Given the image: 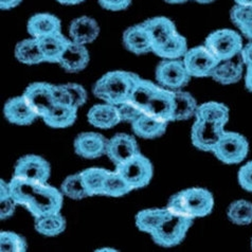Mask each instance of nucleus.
<instances>
[{"instance_id":"obj_53","label":"nucleus","mask_w":252,"mask_h":252,"mask_svg":"<svg viewBox=\"0 0 252 252\" xmlns=\"http://www.w3.org/2000/svg\"><path fill=\"white\" fill-rule=\"evenodd\" d=\"M96 251H116V249H113V248H102V249H97Z\"/></svg>"},{"instance_id":"obj_12","label":"nucleus","mask_w":252,"mask_h":252,"mask_svg":"<svg viewBox=\"0 0 252 252\" xmlns=\"http://www.w3.org/2000/svg\"><path fill=\"white\" fill-rule=\"evenodd\" d=\"M140 153L135 137L120 132L107 140L106 155L114 164L119 165Z\"/></svg>"},{"instance_id":"obj_35","label":"nucleus","mask_w":252,"mask_h":252,"mask_svg":"<svg viewBox=\"0 0 252 252\" xmlns=\"http://www.w3.org/2000/svg\"><path fill=\"white\" fill-rule=\"evenodd\" d=\"M61 191L66 197L73 200H82L89 197L81 172L66 177L62 184Z\"/></svg>"},{"instance_id":"obj_18","label":"nucleus","mask_w":252,"mask_h":252,"mask_svg":"<svg viewBox=\"0 0 252 252\" xmlns=\"http://www.w3.org/2000/svg\"><path fill=\"white\" fill-rule=\"evenodd\" d=\"M100 26L96 20L89 16L74 18L69 26V36L74 43L81 45L92 44L99 37Z\"/></svg>"},{"instance_id":"obj_4","label":"nucleus","mask_w":252,"mask_h":252,"mask_svg":"<svg viewBox=\"0 0 252 252\" xmlns=\"http://www.w3.org/2000/svg\"><path fill=\"white\" fill-rule=\"evenodd\" d=\"M170 211V210H169ZM193 219L177 213H169L166 220L151 234L153 241L164 248L177 246L185 240L193 225Z\"/></svg>"},{"instance_id":"obj_21","label":"nucleus","mask_w":252,"mask_h":252,"mask_svg":"<svg viewBox=\"0 0 252 252\" xmlns=\"http://www.w3.org/2000/svg\"><path fill=\"white\" fill-rule=\"evenodd\" d=\"M148 30L153 41V50L166 43L178 31L173 20L164 16H157L146 19L142 23Z\"/></svg>"},{"instance_id":"obj_1","label":"nucleus","mask_w":252,"mask_h":252,"mask_svg":"<svg viewBox=\"0 0 252 252\" xmlns=\"http://www.w3.org/2000/svg\"><path fill=\"white\" fill-rule=\"evenodd\" d=\"M9 184L16 204L27 209L34 219L62 211L64 194L48 183L13 177Z\"/></svg>"},{"instance_id":"obj_51","label":"nucleus","mask_w":252,"mask_h":252,"mask_svg":"<svg viewBox=\"0 0 252 252\" xmlns=\"http://www.w3.org/2000/svg\"><path fill=\"white\" fill-rule=\"evenodd\" d=\"M167 3H172V4H180V3H185L189 0H164Z\"/></svg>"},{"instance_id":"obj_36","label":"nucleus","mask_w":252,"mask_h":252,"mask_svg":"<svg viewBox=\"0 0 252 252\" xmlns=\"http://www.w3.org/2000/svg\"><path fill=\"white\" fill-rule=\"evenodd\" d=\"M227 216L231 222L237 226H247L252 222V202L239 199L228 208Z\"/></svg>"},{"instance_id":"obj_6","label":"nucleus","mask_w":252,"mask_h":252,"mask_svg":"<svg viewBox=\"0 0 252 252\" xmlns=\"http://www.w3.org/2000/svg\"><path fill=\"white\" fill-rule=\"evenodd\" d=\"M215 157L225 164L241 163L249 153L246 137L235 131H225L212 152Z\"/></svg>"},{"instance_id":"obj_39","label":"nucleus","mask_w":252,"mask_h":252,"mask_svg":"<svg viewBox=\"0 0 252 252\" xmlns=\"http://www.w3.org/2000/svg\"><path fill=\"white\" fill-rule=\"evenodd\" d=\"M16 201L11 194L10 184L4 180L0 181V220H5L14 215L16 210Z\"/></svg>"},{"instance_id":"obj_26","label":"nucleus","mask_w":252,"mask_h":252,"mask_svg":"<svg viewBox=\"0 0 252 252\" xmlns=\"http://www.w3.org/2000/svg\"><path fill=\"white\" fill-rule=\"evenodd\" d=\"M78 117V108L71 105L55 104L43 118L44 122L53 128H66L74 124Z\"/></svg>"},{"instance_id":"obj_52","label":"nucleus","mask_w":252,"mask_h":252,"mask_svg":"<svg viewBox=\"0 0 252 252\" xmlns=\"http://www.w3.org/2000/svg\"><path fill=\"white\" fill-rule=\"evenodd\" d=\"M194 1L198 2L200 4H209V3H212V2L216 1V0H194Z\"/></svg>"},{"instance_id":"obj_10","label":"nucleus","mask_w":252,"mask_h":252,"mask_svg":"<svg viewBox=\"0 0 252 252\" xmlns=\"http://www.w3.org/2000/svg\"><path fill=\"white\" fill-rule=\"evenodd\" d=\"M183 61L192 78H211L214 68L220 63L205 45L189 49Z\"/></svg>"},{"instance_id":"obj_14","label":"nucleus","mask_w":252,"mask_h":252,"mask_svg":"<svg viewBox=\"0 0 252 252\" xmlns=\"http://www.w3.org/2000/svg\"><path fill=\"white\" fill-rule=\"evenodd\" d=\"M107 139L99 132H82L75 138L73 148L78 156L85 159H96L106 154Z\"/></svg>"},{"instance_id":"obj_47","label":"nucleus","mask_w":252,"mask_h":252,"mask_svg":"<svg viewBox=\"0 0 252 252\" xmlns=\"http://www.w3.org/2000/svg\"><path fill=\"white\" fill-rule=\"evenodd\" d=\"M23 0H0V8L3 11L12 10L16 8L20 3H22Z\"/></svg>"},{"instance_id":"obj_41","label":"nucleus","mask_w":252,"mask_h":252,"mask_svg":"<svg viewBox=\"0 0 252 252\" xmlns=\"http://www.w3.org/2000/svg\"><path fill=\"white\" fill-rule=\"evenodd\" d=\"M118 109H119V113H120L121 121L127 122L130 124L132 122H135L137 119L143 114V111L130 100H127L121 103L120 105H118Z\"/></svg>"},{"instance_id":"obj_46","label":"nucleus","mask_w":252,"mask_h":252,"mask_svg":"<svg viewBox=\"0 0 252 252\" xmlns=\"http://www.w3.org/2000/svg\"><path fill=\"white\" fill-rule=\"evenodd\" d=\"M239 29L245 37H247L248 39L252 40V14L249 16V18L246 20V22H245L239 28Z\"/></svg>"},{"instance_id":"obj_37","label":"nucleus","mask_w":252,"mask_h":252,"mask_svg":"<svg viewBox=\"0 0 252 252\" xmlns=\"http://www.w3.org/2000/svg\"><path fill=\"white\" fill-rule=\"evenodd\" d=\"M132 191L131 187L128 185L122 175L117 171H110L105 179L103 195L109 196V197H122V196L128 194Z\"/></svg>"},{"instance_id":"obj_49","label":"nucleus","mask_w":252,"mask_h":252,"mask_svg":"<svg viewBox=\"0 0 252 252\" xmlns=\"http://www.w3.org/2000/svg\"><path fill=\"white\" fill-rule=\"evenodd\" d=\"M57 1L64 5H75L84 2L85 0H57Z\"/></svg>"},{"instance_id":"obj_20","label":"nucleus","mask_w":252,"mask_h":252,"mask_svg":"<svg viewBox=\"0 0 252 252\" xmlns=\"http://www.w3.org/2000/svg\"><path fill=\"white\" fill-rule=\"evenodd\" d=\"M88 122L96 128L108 129L121 123V117L117 105L104 102L96 104L89 109L87 114Z\"/></svg>"},{"instance_id":"obj_54","label":"nucleus","mask_w":252,"mask_h":252,"mask_svg":"<svg viewBox=\"0 0 252 252\" xmlns=\"http://www.w3.org/2000/svg\"><path fill=\"white\" fill-rule=\"evenodd\" d=\"M251 249H252V239H251Z\"/></svg>"},{"instance_id":"obj_8","label":"nucleus","mask_w":252,"mask_h":252,"mask_svg":"<svg viewBox=\"0 0 252 252\" xmlns=\"http://www.w3.org/2000/svg\"><path fill=\"white\" fill-rule=\"evenodd\" d=\"M158 85L170 90H179L187 86L192 76L181 60H163L155 71Z\"/></svg>"},{"instance_id":"obj_31","label":"nucleus","mask_w":252,"mask_h":252,"mask_svg":"<svg viewBox=\"0 0 252 252\" xmlns=\"http://www.w3.org/2000/svg\"><path fill=\"white\" fill-rule=\"evenodd\" d=\"M66 219L59 213H52L35 219L34 227L36 232L45 236H58L66 229Z\"/></svg>"},{"instance_id":"obj_38","label":"nucleus","mask_w":252,"mask_h":252,"mask_svg":"<svg viewBox=\"0 0 252 252\" xmlns=\"http://www.w3.org/2000/svg\"><path fill=\"white\" fill-rule=\"evenodd\" d=\"M28 244L24 236L12 231L0 232V251L1 252H25Z\"/></svg>"},{"instance_id":"obj_11","label":"nucleus","mask_w":252,"mask_h":252,"mask_svg":"<svg viewBox=\"0 0 252 252\" xmlns=\"http://www.w3.org/2000/svg\"><path fill=\"white\" fill-rule=\"evenodd\" d=\"M50 174V164L45 158L38 155H26L17 160L13 177L47 183Z\"/></svg>"},{"instance_id":"obj_40","label":"nucleus","mask_w":252,"mask_h":252,"mask_svg":"<svg viewBox=\"0 0 252 252\" xmlns=\"http://www.w3.org/2000/svg\"><path fill=\"white\" fill-rule=\"evenodd\" d=\"M65 88L70 95V99H71L72 106L75 108H80L85 105L87 102V93L86 89L84 88L80 84L75 83H68L64 84Z\"/></svg>"},{"instance_id":"obj_42","label":"nucleus","mask_w":252,"mask_h":252,"mask_svg":"<svg viewBox=\"0 0 252 252\" xmlns=\"http://www.w3.org/2000/svg\"><path fill=\"white\" fill-rule=\"evenodd\" d=\"M239 184L247 192L252 193V161L245 163L239 171Z\"/></svg>"},{"instance_id":"obj_24","label":"nucleus","mask_w":252,"mask_h":252,"mask_svg":"<svg viewBox=\"0 0 252 252\" xmlns=\"http://www.w3.org/2000/svg\"><path fill=\"white\" fill-rule=\"evenodd\" d=\"M37 39L41 52L44 54L45 62L57 63V64H59L62 55L64 54L70 43V39H68L62 31L46 35Z\"/></svg>"},{"instance_id":"obj_16","label":"nucleus","mask_w":252,"mask_h":252,"mask_svg":"<svg viewBox=\"0 0 252 252\" xmlns=\"http://www.w3.org/2000/svg\"><path fill=\"white\" fill-rule=\"evenodd\" d=\"M122 40L126 50L136 55L153 52V41L143 24L127 28L123 33Z\"/></svg>"},{"instance_id":"obj_25","label":"nucleus","mask_w":252,"mask_h":252,"mask_svg":"<svg viewBox=\"0 0 252 252\" xmlns=\"http://www.w3.org/2000/svg\"><path fill=\"white\" fill-rule=\"evenodd\" d=\"M198 104L195 97L184 90H174V111L172 122L187 121L192 117H195Z\"/></svg>"},{"instance_id":"obj_34","label":"nucleus","mask_w":252,"mask_h":252,"mask_svg":"<svg viewBox=\"0 0 252 252\" xmlns=\"http://www.w3.org/2000/svg\"><path fill=\"white\" fill-rule=\"evenodd\" d=\"M159 86L160 85H156V84L153 83L152 81L139 78L134 87V90H132V93L130 94L129 100L132 103H135L144 113L150 100L152 99L154 94L157 92Z\"/></svg>"},{"instance_id":"obj_5","label":"nucleus","mask_w":252,"mask_h":252,"mask_svg":"<svg viewBox=\"0 0 252 252\" xmlns=\"http://www.w3.org/2000/svg\"><path fill=\"white\" fill-rule=\"evenodd\" d=\"M205 46L220 62L234 59L241 54L244 45L241 35L234 30L220 29L210 33Z\"/></svg>"},{"instance_id":"obj_22","label":"nucleus","mask_w":252,"mask_h":252,"mask_svg":"<svg viewBox=\"0 0 252 252\" xmlns=\"http://www.w3.org/2000/svg\"><path fill=\"white\" fill-rule=\"evenodd\" d=\"M61 20L50 13H38L33 15L27 24V31L30 36L40 38L46 35L61 32Z\"/></svg>"},{"instance_id":"obj_44","label":"nucleus","mask_w":252,"mask_h":252,"mask_svg":"<svg viewBox=\"0 0 252 252\" xmlns=\"http://www.w3.org/2000/svg\"><path fill=\"white\" fill-rule=\"evenodd\" d=\"M53 95L55 104L71 105V99L64 85H53Z\"/></svg>"},{"instance_id":"obj_27","label":"nucleus","mask_w":252,"mask_h":252,"mask_svg":"<svg viewBox=\"0 0 252 252\" xmlns=\"http://www.w3.org/2000/svg\"><path fill=\"white\" fill-rule=\"evenodd\" d=\"M244 63L235 62L233 59L220 62L211 74V78L221 85H231L240 82L244 73Z\"/></svg>"},{"instance_id":"obj_48","label":"nucleus","mask_w":252,"mask_h":252,"mask_svg":"<svg viewBox=\"0 0 252 252\" xmlns=\"http://www.w3.org/2000/svg\"><path fill=\"white\" fill-rule=\"evenodd\" d=\"M245 85L249 92L252 93V66L247 67L246 75H245Z\"/></svg>"},{"instance_id":"obj_28","label":"nucleus","mask_w":252,"mask_h":252,"mask_svg":"<svg viewBox=\"0 0 252 252\" xmlns=\"http://www.w3.org/2000/svg\"><path fill=\"white\" fill-rule=\"evenodd\" d=\"M15 58L22 64L29 66L45 63V58L43 52H41L38 39L32 36L19 41L16 45Z\"/></svg>"},{"instance_id":"obj_45","label":"nucleus","mask_w":252,"mask_h":252,"mask_svg":"<svg viewBox=\"0 0 252 252\" xmlns=\"http://www.w3.org/2000/svg\"><path fill=\"white\" fill-rule=\"evenodd\" d=\"M242 61L246 67L252 66V40L247 45H245L241 52Z\"/></svg>"},{"instance_id":"obj_50","label":"nucleus","mask_w":252,"mask_h":252,"mask_svg":"<svg viewBox=\"0 0 252 252\" xmlns=\"http://www.w3.org/2000/svg\"><path fill=\"white\" fill-rule=\"evenodd\" d=\"M236 4H242V5H250L252 6V0H234Z\"/></svg>"},{"instance_id":"obj_43","label":"nucleus","mask_w":252,"mask_h":252,"mask_svg":"<svg viewBox=\"0 0 252 252\" xmlns=\"http://www.w3.org/2000/svg\"><path fill=\"white\" fill-rule=\"evenodd\" d=\"M99 4L107 11L119 12L127 9L131 4V0H99Z\"/></svg>"},{"instance_id":"obj_3","label":"nucleus","mask_w":252,"mask_h":252,"mask_svg":"<svg viewBox=\"0 0 252 252\" xmlns=\"http://www.w3.org/2000/svg\"><path fill=\"white\" fill-rule=\"evenodd\" d=\"M213 207V194L204 188H190L174 194L166 206L171 212L193 220L208 216Z\"/></svg>"},{"instance_id":"obj_30","label":"nucleus","mask_w":252,"mask_h":252,"mask_svg":"<svg viewBox=\"0 0 252 252\" xmlns=\"http://www.w3.org/2000/svg\"><path fill=\"white\" fill-rule=\"evenodd\" d=\"M188 50L186 37L177 32L166 43L154 49L153 53L163 60H181Z\"/></svg>"},{"instance_id":"obj_23","label":"nucleus","mask_w":252,"mask_h":252,"mask_svg":"<svg viewBox=\"0 0 252 252\" xmlns=\"http://www.w3.org/2000/svg\"><path fill=\"white\" fill-rule=\"evenodd\" d=\"M167 124L169 122L143 113L135 122L131 123V128L139 138L156 139L165 134Z\"/></svg>"},{"instance_id":"obj_19","label":"nucleus","mask_w":252,"mask_h":252,"mask_svg":"<svg viewBox=\"0 0 252 252\" xmlns=\"http://www.w3.org/2000/svg\"><path fill=\"white\" fill-rule=\"evenodd\" d=\"M90 61V54L85 45L70 43L59 62V65L69 73H78L85 69Z\"/></svg>"},{"instance_id":"obj_7","label":"nucleus","mask_w":252,"mask_h":252,"mask_svg":"<svg viewBox=\"0 0 252 252\" xmlns=\"http://www.w3.org/2000/svg\"><path fill=\"white\" fill-rule=\"evenodd\" d=\"M116 171L122 175L132 190H138L149 186L153 178L154 169L151 160L141 153L126 160L125 162L116 166Z\"/></svg>"},{"instance_id":"obj_13","label":"nucleus","mask_w":252,"mask_h":252,"mask_svg":"<svg viewBox=\"0 0 252 252\" xmlns=\"http://www.w3.org/2000/svg\"><path fill=\"white\" fill-rule=\"evenodd\" d=\"M23 95L39 118H44L55 105L52 84L45 82L32 83L26 88Z\"/></svg>"},{"instance_id":"obj_15","label":"nucleus","mask_w":252,"mask_h":252,"mask_svg":"<svg viewBox=\"0 0 252 252\" xmlns=\"http://www.w3.org/2000/svg\"><path fill=\"white\" fill-rule=\"evenodd\" d=\"M3 115L10 123L19 126L30 125L39 118L24 95L14 96L6 101Z\"/></svg>"},{"instance_id":"obj_2","label":"nucleus","mask_w":252,"mask_h":252,"mask_svg":"<svg viewBox=\"0 0 252 252\" xmlns=\"http://www.w3.org/2000/svg\"><path fill=\"white\" fill-rule=\"evenodd\" d=\"M139 78L140 76L136 73L123 70L109 71L96 81L94 86V94L100 100L118 106L129 100Z\"/></svg>"},{"instance_id":"obj_32","label":"nucleus","mask_w":252,"mask_h":252,"mask_svg":"<svg viewBox=\"0 0 252 252\" xmlns=\"http://www.w3.org/2000/svg\"><path fill=\"white\" fill-rule=\"evenodd\" d=\"M195 119L211 122H222L227 124L229 121V108L225 104L220 102L202 103L198 105Z\"/></svg>"},{"instance_id":"obj_29","label":"nucleus","mask_w":252,"mask_h":252,"mask_svg":"<svg viewBox=\"0 0 252 252\" xmlns=\"http://www.w3.org/2000/svg\"><path fill=\"white\" fill-rule=\"evenodd\" d=\"M169 213L170 211L167 208L142 210L136 215V227L142 232L151 235L166 220Z\"/></svg>"},{"instance_id":"obj_17","label":"nucleus","mask_w":252,"mask_h":252,"mask_svg":"<svg viewBox=\"0 0 252 252\" xmlns=\"http://www.w3.org/2000/svg\"><path fill=\"white\" fill-rule=\"evenodd\" d=\"M174 111V90L159 86L145 108V114L156 117L160 120L172 122Z\"/></svg>"},{"instance_id":"obj_9","label":"nucleus","mask_w":252,"mask_h":252,"mask_svg":"<svg viewBox=\"0 0 252 252\" xmlns=\"http://www.w3.org/2000/svg\"><path fill=\"white\" fill-rule=\"evenodd\" d=\"M226 123L197 120L191 129V141L196 149L202 152H213L221 136L225 134Z\"/></svg>"},{"instance_id":"obj_33","label":"nucleus","mask_w":252,"mask_h":252,"mask_svg":"<svg viewBox=\"0 0 252 252\" xmlns=\"http://www.w3.org/2000/svg\"><path fill=\"white\" fill-rule=\"evenodd\" d=\"M109 172L110 171L101 169V167H89V169L81 172L89 197L96 195H103L104 183Z\"/></svg>"}]
</instances>
